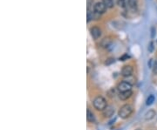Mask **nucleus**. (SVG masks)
<instances>
[{
  "label": "nucleus",
  "mask_w": 157,
  "mask_h": 130,
  "mask_svg": "<svg viewBox=\"0 0 157 130\" xmlns=\"http://www.w3.org/2000/svg\"><path fill=\"white\" fill-rule=\"evenodd\" d=\"M133 112H134L133 106H131L129 104H126L120 108V110L118 112V116L121 119H127L133 113Z\"/></svg>",
  "instance_id": "nucleus-1"
},
{
  "label": "nucleus",
  "mask_w": 157,
  "mask_h": 130,
  "mask_svg": "<svg viewBox=\"0 0 157 130\" xmlns=\"http://www.w3.org/2000/svg\"><path fill=\"white\" fill-rule=\"evenodd\" d=\"M93 106L96 110L98 111H103L105 108L107 106V101L105 100L102 96H97L94 100H93Z\"/></svg>",
  "instance_id": "nucleus-2"
},
{
  "label": "nucleus",
  "mask_w": 157,
  "mask_h": 130,
  "mask_svg": "<svg viewBox=\"0 0 157 130\" xmlns=\"http://www.w3.org/2000/svg\"><path fill=\"white\" fill-rule=\"evenodd\" d=\"M117 89L120 93H124V92H128V91H132V84L128 82V81H121L119 83Z\"/></svg>",
  "instance_id": "nucleus-3"
},
{
  "label": "nucleus",
  "mask_w": 157,
  "mask_h": 130,
  "mask_svg": "<svg viewBox=\"0 0 157 130\" xmlns=\"http://www.w3.org/2000/svg\"><path fill=\"white\" fill-rule=\"evenodd\" d=\"M107 7L105 6L103 2H97V3L93 6V10L97 12L98 14H99V15L105 13L106 11H107Z\"/></svg>",
  "instance_id": "nucleus-4"
},
{
  "label": "nucleus",
  "mask_w": 157,
  "mask_h": 130,
  "mask_svg": "<svg viewBox=\"0 0 157 130\" xmlns=\"http://www.w3.org/2000/svg\"><path fill=\"white\" fill-rule=\"evenodd\" d=\"M133 67L132 65H124L121 70V75L123 77H130L133 74Z\"/></svg>",
  "instance_id": "nucleus-5"
},
{
  "label": "nucleus",
  "mask_w": 157,
  "mask_h": 130,
  "mask_svg": "<svg viewBox=\"0 0 157 130\" xmlns=\"http://www.w3.org/2000/svg\"><path fill=\"white\" fill-rule=\"evenodd\" d=\"M90 34L93 37V39H99L101 36V30L99 29V27H96V26L92 27L90 29Z\"/></svg>",
  "instance_id": "nucleus-6"
},
{
  "label": "nucleus",
  "mask_w": 157,
  "mask_h": 130,
  "mask_svg": "<svg viewBox=\"0 0 157 130\" xmlns=\"http://www.w3.org/2000/svg\"><path fill=\"white\" fill-rule=\"evenodd\" d=\"M103 113V116L106 117V118H108V117H111L114 115V107L113 106H107L104 110L102 111Z\"/></svg>",
  "instance_id": "nucleus-7"
},
{
  "label": "nucleus",
  "mask_w": 157,
  "mask_h": 130,
  "mask_svg": "<svg viewBox=\"0 0 157 130\" xmlns=\"http://www.w3.org/2000/svg\"><path fill=\"white\" fill-rule=\"evenodd\" d=\"M127 6L129 7L130 10H132L133 12H135L138 7V1L137 0H128Z\"/></svg>",
  "instance_id": "nucleus-8"
},
{
  "label": "nucleus",
  "mask_w": 157,
  "mask_h": 130,
  "mask_svg": "<svg viewBox=\"0 0 157 130\" xmlns=\"http://www.w3.org/2000/svg\"><path fill=\"white\" fill-rule=\"evenodd\" d=\"M133 95L132 91H128V92H124V93H120L119 94V98L121 101H127L128 99H129Z\"/></svg>",
  "instance_id": "nucleus-9"
},
{
  "label": "nucleus",
  "mask_w": 157,
  "mask_h": 130,
  "mask_svg": "<svg viewBox=\"0 0 157 130\" xmlns=\"http://www.w3.org/2000/svg\"><path fill=\"white\" fill-rule=\"evenodd\" d=\"M87 120L89 122H94L95 121V116H94L93 113L91 112L89 109H87Z\"/></svg>",
  "instance_id": "nucleus-10"
},
{
  "label": "nucleus",
  "mask_w": 157,
  "mask_h": 130,
  "mask_svg": "<svg viewBox=\"0 0 157 130\" xmlns=\"http://www.w3.org/2000/svg\"><path fill=\"white\" fill-rule=\"evenodd\" d=\"M155 116V112L154 110H149L148 112H147V113L145 114V120L147 121H149V120H152Z\"/></svg>",
  "instance_id": "nucleus-11"
},
{
  "label": "nucleus",
  "mask_w": 157,
  "mask_h": 130,
  "mask_svg": "<svg viewBox=\"0 0 157 130\" xmlns=\"http://www.w3.org/2000/svg\"><path fill=\"white\" fill-rule=\"evenodd\" d=\"M110 44L111 40L110 39H108V38H105V39H103L101 43H100V45H101L102 47H108V46H110Z\"/></svg>",
  "instance_id": "nucleus-12"
},
{
  "label": "nucleus",
  "mask_w": 157,
  "mask_h": 130,
  "mask_svg": "<svg viewBox=\"0 0 157 130\" xmlns=\"http://www.w3.org/2000/svg\"><path fill=\"white\" fill-rule=\"evenodd\" d=\"M102 2L107 8H113L114 6V0H102Z\"/></svg>",
  "instance_id": "nucleus-13"
},
{
  "label": "nucleus",
  "mask_w": 157,
  "mask_h": 130,
  "mask_svg": "<svg viewBox=\"0 0 157 130\" xmlns=\"http://www.w3.org/2000/svg\"><path fill=\"white\" fill-rule=\"evenodd\" d=\"M155 96L153 95H149L148 97V99H147V101H146V104H147V106H151L152 104L155 102Z\"/></svg>",
  "instance_id": "nucleus-14"
},
{
  "label": "nucleus",
  "mask_w": 157,
  "mask_h": 130,
  "mask_svg": "<svg viewBox=\"0 0 157 130\" xmlns=\"http://www.w3.org/2000/svg\"><path fill=\"white\" fill-rule=\"evenodd\" d=\"M117 4L120 7L122 8H126L127 6V1L126 0H117Z\"/></svg>",
  "instance_id": "nucleus-15"
},
{
  "label": "nucleus",
  "mask_w": 157,
  "mask_h": 130,
  "mask_svg": "<svg viewBox=\"0 0 157 130\" xmlns=\"http://www.w3.org/2000/svg\"><path fill=\"white\" fill-rule=\"evenodd\" d=\"M148 52H149V53H152V52H153V50H154V43H153V42H150V43H149L148 48Z\"/></svg>",
  "instance_id": "nucleus-16"
},
{
  "label": "nucleus",
  "mask_w": 157,
  "mask_h": 130,
  "mask_svg": "<svg viewBox=\"0 0 157 130\" xmlns=\"http://www.w3.org/2000/svg\"><path fill=\"white\" fill-rule=\"evenodd\" d=\"M155 33H156V30H155V27H152L151 28V38L152 39H154V38H155Z\"/></svg>",
  "instance_id": "nucleus-17"
},
{
  "label": "nucleus",
  "mask_w": 157,
  "mask_h": 130,
  "mask_svg": "<svg viewBox=\"0 0 157 130\" xmlns=\"http://www.w3.org/2000/svg\"><path fill=\"white\" fill-rule=\"evenodd\" d=\"M114 62V59H108L106 61V65H110L112 63Z\"/></svg>",
  "instance_id": "nucleus-18"
},
{
  "label": "nucleus",
  "mask_w": 157,
  "mask_h": 130,
  "mask_svg": "<svg viewBox=\"0 0 157 130\" xmlns=\"http://www.w3.org/2000/svg\"><path fill=\"white\" fill-rule=\"evenodd\" d=\"M128 58H129V56H128V54H125V55H123L122 57H121V58H120V59H121V60H122V61H125V60H126L127 59H128Z\"/></svg>",
  "instance_id": "nucleus-19"
},
{
  "label": "nucleus",
  "mask_w": 157,
  "mask_h": 130,
  "mask_svg": "<svg viewBox=\"0 0 157 130\" xmlns=\"http://www.w3.org/2000/svg\"><path fill=\"white\" fill-rule=\"evenodd\" d=\"M154 72L157 73V61L155 63V65H154Z\"/></svg>",
  "instance_id": "nucleus-20"
},
{
  "label": "nucleus",
  "mask_w": 157,
  "mask_h": 130,
  "mask_svg": "<svg viewBox=\"0 0 157 130\" xmlns=\"http://www.w3.org/2000/svg\"><path fill=\"white\" fill-rule=\"evenodd\" d=\"M136 130H141V129H136Z\"/></svg>",
  "instance_id": "nucleus-21"
}]
</instances>
